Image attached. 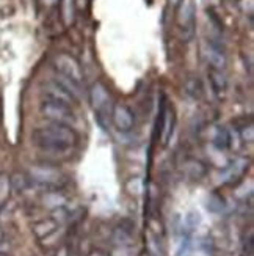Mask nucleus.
Here are the masks:
<instances>
[{
  "mask_svg": "<svg viewBox=\"0 0 254 256\" xmlns=\"http://www.w3.org/2000/svg\"><path fill=\"white\" fill-rule=\"evenodd\" d=\"M242 140L251 143L254 140V130H253V124H250L248 128H244L242 130Z\"/></svg>",
  "mask_w": 254,
  "mask_h": 256,
  "instance_id": "obj_23",
  "label": "nucleus"
},
{
  "mask_svg": "<svg viewBox=\"0 0 254 256\" xmlns=\"http://www.w3.org/2000/svg\"><path fill=\"white\" fill-rule=\"evenodd\" d=\"M13 192V187H11V178L5 173L0 174V206H3Z\"/></svg>",
  "mask_w": 254,
  "mask_h": 256,
  "instance_id": "obj_20",
  "label": "nucleus"
},
{
  "mask_svg": "<svg viewBox=\"0 0 254 256\" xmlns=\"http://www.w3.org/2000/svg\"><path fill=\"white\" fill-rule=\"evenodd\" d=\"M113 242L116 244V247H130L132 244H134V236H132V232L123 226H119L113 231Z\"/></svg>",
  "mask_w": 254,
  "mask_h": 256,
  "instance_id": "obj_18",
  "label": "nucleus"
},
{
  "mask_svg": "<svg viewBox=\"0 0 254 256\" xmlns=\"http://www.w3.org/2000/svg\"><path fill=\"white\" fill-rule=\"evenodd\" d=\"M184 173L189 176L190 180L198 181V180H201V178L206 176L207 168H206V165L201 160H198V159H189V160L184 164Z\"/></svg>",
  "mask_w": 254,
  "mask_h": 256,
  "instance_id": "obj_14",
  "label": "nucleus"
},
{
  "mask_svg": "<svg viewBox=\"0 0 254 256\" xmlns=\"http://www.w3.org/2000/svg\"><path fill=\"white\" fill-rule=\"evenodd\" d=\"M28 174L31 181H35L41 186H53L61 180V172L52 165H31Z\"/></svg>",
  "mask_w": 254,
  "mask_h": 256,
  "instance_id": "obj_7",
  "label": "nucleus"
},
{
  "mask_svg": "<svg viewBox=\"0 0 254 256\" xmlns=\"http://www.w3.org/2000/svg\"><path fill=\"white\" fill-rule=\"evenodd\" d=\"M110 256H129V252H127V248H124V247H118Z\"/></svg>",
  "mask_w": 254,
  "mask_h": 256,
  "instance_id": "obj_24",
  "label": "nucleus"
},
{
  "mask_svg": "<svg viewBox=\"0 0 254 256\" xmlns=\"http://www.w3.org/2000/svg\"><path fill=\"white\" fill-rule=\"evenodd\" d=\"M0 256H8V254H3V253H0Z\"/></svg>",
  "mask_w": 254,
  "mask_h": 256,
  "instance_id": "obj_29",
  "label": "nucleus"
},
{
  "mask_svg": "<svg viewBox=\"0 0 254 256\" xmlns=\"http://www.w3.org/2000/svg\"><path fill=\"white\" fill-rule=\"evenodd\" d=\"M88 256H108V254L105 252H102V250L96 248V250H91L90 253H88Z\"/></svg>",
  "mask_w": 254,
  "mask_h": 256,
  "instance_id": "obj_26",
  "label": "nucleus"
},
{
  "mask_svg": "<svg viewBox=\"0 0 254 256\" xmlns=\"http://www.w3.org/2000/svg\"><path fill=\"white\" fill-rule=\"evenodd\" d=\"M126 188L130 195L140 196V195H143V192H145V181H143V178H140V176L130 178L126 184Z\"/></svg>",
  "mask_w": 254,
  "mask_h": 256,
  "instance_id": "obj_21",
  "label": "nucleus"
},
{
  "mask_svg": "<svg viewBox=\"0 0 254 256\" xmlns=\"http://www.w3.org/2000/svg\"><path fill=\"white\" fill-rule=\"evenodd\" d=\"M248 164L250 162L245 158H237V159H234L231 164H226L225 165V170L222 172V176H223L222 181L225 184H234V182H237L247 173Z\"/></svg>",
  "mask_w": 254,
  "mask_h": 256,
  "instance_id": "obj_8",
  "label": "nucleus"
},
{
  "mask_svg": "<svg viewBox=\"0 0 254 256\" xmlns=\"http://www.w3.org/2000/svg\"><path fill=\"white\" fill-rule=\"evenodd\" d=\"M79 137L71 126L49 123L44 128H38L33 132V142L36 146L46 151H64L77 143Z\"/></svg>",
  "mask_w": 254,
  "mask_h": 256,
  "instance_id": "obj_1",
  "label": "nucleus"
},
{
  "mask_svg": "<svg viewBox=\"0 0 254 256\" xmlns=\"http://www.w3.org/2000/svg\"><path fill=\"white\" fill-rule=\"evenodd\" d=\"M41 114L44 118L49 120L50 123H57V124H64V126H71L74 128L75 124V114L72 112V107L58 104L46 99L41 104Z\"/></svg>",
  "mask_w": 254,
  "mask_h": 256,
  "instance_id": "obj_4",
  "label": "nucleus"
},
{
  "mask_svg": "<svg viewBox=\"0 0 254 256\" xmlns=\"http://www.w3.org/2000/svg\"><path fill=\"white\" fill-rule=\"evenodd\" d=\"M41 202H42V206L44 208H47V209H52V210H57V209H61L66 206V196L60 192H47V194H44L42 198H41Z\"/></svg>",
  "mask_w": 254,
  "mask_h": 256,
  "instance_id": "obj_16",
  "label": "nucleus"
},
{
  "mask_svg": "<svg viewBox=\"0 0 254 256\" xmlns=\"http://www.w3.org/2000/svg\"><path fill=\"white\" fill-rule=\"evenodd\" d=\"M2 240H3V231L0 230V244H2Z\"/></svg>",
  "mask_w": 254,
  "mask_h": 256,
  "instance_id": "obj_28",
  "label": "nucleus"
},
{
  "mask_svg": "<svg viewBox=\"0 0 254 256\" xmlns=\"http://www.w3.org/2000/svg\"><path fill=\"white\" fill-rule=\"evenodd\" d=\"M176 24L184 41H192L196 33V5L195 0H179L176 10Z\"/></svg>",
  "mask_w": 254,
  "mask_h": 256,
  "instance_id": "obj_3",
  "label": "nucleus"
},
{
  "mask_svg": "<svg viewBox=\"0 0 254 256\" xmlns=\"http://www.w3.org/2000/svg\"><path fill=\"white\" fill-rule=\"evenodd\" d=\"M211 142L214 148L218 151H225L231 146V134L225 126H214L211 130Z\"/></svg>",
  "mask_w": 254,
  "mask_h": 256,
  "instance_id": "obj_12",
  "label": "nucleus"
},
{
  "mask_svg": "<svg viewBox=\"0 0 254 256\" xmlns=\"http://www.w3.org/2000/svg\"><path fill=\"white\" fill-rule=\"evenodd\" d=\"M55 256H71V254H69V248L66 247V246H61V247L57 250V253H55Z\"/></svg>",
  "mask_w": 254,
  "mask_h": 256,
  "instance_id": "obj_25",
  "label": "nucleus"
},
{
  "mask_svg": "<svg viewBox=\"0 0 254 256\" xmlns=\"http://www.w3.org/2000/svg\"><path fill=\"white\" fill-rule=\"evenodd\" d=\"M90 104L97 124L107 130L112 124V98L108 88L102 82H94L90 88Z\"/></svg>",
  "mask_w": 254,
  "mask_h": 256,
  "instance_id": "obj_2",
  "label": "nucleus"
},
{
  "mask_svg": "<svg viewBox=\"0 0 254 256\" xmlns=\"http://www.w3.org/2000/svg\"><path fill=\"white\" fill-rule=\"evenodd\" d=\"M209 80H211L212 85V90L215 94H223L226 92V86H228V80H226V76L223 71L220 70H212L209 71Z\"/></svg>",
  "mask_w": 254,
  "mask_h": 256,
  "instance_id": "obj_17",
  "label": "nucleus"
},
{
  "mask_svg": "<svg viewBox=\"0 0 254 256\" xmlns=\"http://www.w3.org/2000/svg\"><path fill=\"white\" fill-rule=\"evenodd\" d=\"M112 123L119 132H130L135 128V114L126 104H115L112 108Z\"/></svg>",
  "mask_w": 254,
  "mask_h": 256,
  "instance_id": "obj_6",
  "label": "nucleus"
},
{
  "mask_svg": "<svg viewBox=\"0 0 254 256\" xmlns=\"http://www.w3.org/2000/svg\"><path fill=\"white\" fill-rule=\"evenodd\" d=\"M42 2L46 4L47 6H55V5L60 4V0H42Z\"/></svg>",
  "mask_w": 254,
  "mask_h": 256,
  "instance_id": "obj_27",
  "label": "nucleus"
},
{
  "mask_svg": "<svg viewBox=\"0 0 254 256\" xmlns=\"http://www.w3.org/2000/svg\"><path fill=\"white\" fill-rule=\"evenodd\" d=\"M55 64V70H57L58 74L68 77V79L80 84L83 82V70L75 57H72L71 54H60L55 57L53 60Z\"/></svg>",
  "mask_w": 254,
  "mask_h": 256,
  "instance_id": "obj_5",
  "label": "nucleus"
},
{
  "mask_svg": "<svg viewBox=\"0 0 254 256\" xmlns=\"http://www.w3.org/2000/svg\"><path fill=\"white\" fill-rule=\"evenodd\" d=\"M207 209L212 210V212H215V214H220L225 209L223 198L220 195H217V194H212L211 196L207 198Z\"/></svg>",
  "mask_w": 254,
  "mask_h": 256,
  "instance_id": "obj_22",
  "label": "nucleus"
},
{
  "mask_svg": "<svg viewBox=\"0 0 254 256\" xmlns=\"http://www.w3.org/2000/svg\"><path fill=\"white\" fill-rule=\"evenodd\" d=\"M60 10L64 26H71L75 18V0H60Z\"/></svg>",
  "mask_w": 254,
  "mask_h": 256,
  "instance_id": "obj_19",
  "label": "nucleus"
},
{
  "mask_svg": "<svg viewBox=\"0 0 254 256\" xmlns=\"http://www.w3.org/2000/svg\"><path fill=\"white\" fill-rule=\"evenodd\" d=\"M53 80L57 82L64 92H68V93L75 99V101H79V99L82 98V86H80V84H77V82L68 79V77H64V76H61V74H58V72L55 74Z\"/></svg>",
  "mask_w": 254,
  "mask_h": 256,
  "instance_id": "obj_15",
  "label": "nucleus"
},
{
  "mask_svg": "<svg viewBox=\"0 0 254 256\" xmlns=\"http://www.w3.org/2000/svg\"><path fill=\"white\" fill-rule=\"evenodd\" d=\"M173 128H174V112L173 107L163 106L160 112V140L163 144H167L168 140L173 136Z\"/></svg>",
  "mask_w": 254,
  "mask_h": 256,
  "instance_id": "obj_11",
  "label": "nucleus"
},
{
  "mask_svg": "<svg viewBox=\"0 0 254 256\" xmlns=\"http://www.w3.org/2000/svg\"><path fill=\"white\" fill-rule=\"evenodd\" d=\"M204 55H206L207 63L211 64L212 70L225 71V68H226V55H225V50L222 49L220 44H217L214 40H207L206 54Z\"/></svg>",
  "mask_w": 254,
  "mask_h": 256,
  "instance_id": "obj_9",
  "label": "nucleus"
},
{
  "mask_svg": "<svg viewBox=\"0 0 254 256\" xmlns=\"http://www.w3.org/2000/svg\"><path fill=\"white\" fill-rule=\"evenodd\" d=\"M44 96H46V99H49V101L64 104V106H69V107H72L77 102L75 99L68 92H64L55 80L46 84V86H44Z\"/></svg>",
  "mask_w": 254,
  "mask_h": 256,
  "instance_id": "obj_10",
  "label": "nucleus"
},
{
  "mask_svg": "<svg viewBox=\"0 0 254 256\" xmlns=\"http://www.w3.org/2000/svg\"><path fill=\"white\" fill-rule=\"evenodd\" d=\"M57 230H58V222L55 218H44V220H39L33 225V232H35V236L39 240L47 239Z\"/></svg>",
  "mask_w": 254,
  "mask_h": 256,
  "instance_id": "obj_13",
  "label": "nucleus"
}]
</instances>
